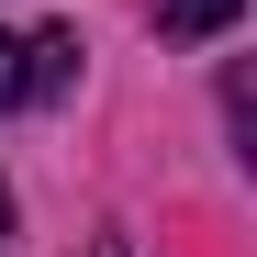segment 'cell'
<instances>
[{"instance_id": "5b68a950", "label": "cell", "mask_w": 257, "mask_h": 257, "mask_svg": "<svg viewBox=\"0 0 257 257\" xmlns=\"http://www.w3.org/2000/svg\"><path fill=\"white\" fill-rule=\"evenodd\" d=\"M101 257H123V246H101Z\"/></svg>"}, {"instance_id": "6da1fadb", "label": "cell", "mask_w": 257, "mask_h": 257, "mask_svg": "<svg viewBox=\"0 0 257 257\" xmlns=\"http://www.w3.org/2000/svg\"><path fill=\"white\" fill-rule=\"evenodd\" d=\"M67 78H78V34H34V45H23V90H34V101H56Z\"/></svg>"}, {"instance_id": "3957f363", "label": "cell", "mask_w": 257, "mask_h": 257, "mask_svg": "<svg viewBox=\"0 0 257 257\" xmlns=\"http://www.w3.org/2000/svg\"><path fill=\"white\" fill-rule=\"evenodd\" d=\"M12 101H34V90H23V45L0 34V112H12Z\"/></svg>"}, {"instance_id": "277c9868", "label": "cell", "mask_w": 257, "mask_h": 257, "mask_svg": "<svg viewBox=\"0 0 257 257\" xmlns=\"http://www.w3.org/2000/svg\"><path fill=\"white\" fill-rule=\"evenodd\" d=\"M0 235H12V190H0Z\"/></svg>"}, {"instance_id": "7a4b0ae2", "label": "cell", "mask_w": 257, "mask_h": 257, "mask_svg": "<svg viewBox=\"0 0 257 257\" xmlns=\"http://www.w3.org/2000/svg\"><path fill=\"white\" fill-rule=\"evenodd\" d=\"M146 12H157V34H179V45H190V34H224L246 0H146Z\"/></svg>"}]
</instances>
